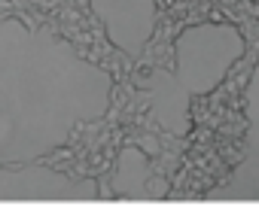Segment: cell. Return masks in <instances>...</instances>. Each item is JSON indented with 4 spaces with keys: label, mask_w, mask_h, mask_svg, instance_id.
Wrapping results in <instances>:
<instances>
[{
    "label": "cell",
    "mask_w": 259,
    "mask_h": 219,
    "mask_svg": "<svg viewBox=\"0 0 259 219\" xmlns=\"http://www.w3.org/2000/svg\"><path fill=\"white\" fill-rule=\"evenodd\" d=\"M150 164H146V156L140 150H134V146H128V150L119 156V168H116V195L119 198H150V192H146V170Z\"/></svg>",
    "instance_id": "cell-5"
},
{
    "label": "cell",
    "mask_w": 259,
    "mask_h": 219,
    "mask_svg": "<svg viewBox=\"0 0 259 219\" xmlns=\"http://www.w3.org/2000/svg\"><path fill=\"white\" fill-rule=\"evenodd\" d=\"M89 6L113 49L128 58H140L146 52L159 22L156 0H89Z\"/></svg>",
    "instance_id": "cell-4"
},
{
    "label": "cell",
    "mask_w": 259,
    "mask_h": 219,
    "mask_svg": "<svg viewBox=\"0 0 259 219\" xmlns=\"http://www.w3.org/2000/svg\"><path fill=\"white\" fill-rule=\"evenodd\" d=\"M92 180H70L46 164L25 162L4 164L0 170V201H98Z\"/></svg>",
    "instance_id": "cell-3"
},
{
    "label": "cell",
    "mask_w": 259,
    "mask_h": 219,
    "mask_svg": "<svg viewBox=\"0 0 259 219\" xmlns=\"http://www.w3.org/2000/svg\"><path fill=\"white\" fill-rule=\"evenodd\" d=\"M113 80L49 28L0 22V164L40 162L104 119Z\"/></svg>",
    "instance_id": "cell-1"
},
{
    "label": "cell",
    "mask_w": 259,
    "mask_h": 219,
    "mask_svg": "<svg viewBox=\"0 0 259 219\" xmlns=\"http://www.w3.org/2000/svg\"><path fill=\"white\" fill-rule=\"evenodd\" d=\"M241 55L244 36L232 24L201 22L183 30L174 43V67L156 70L146 80L150 110L159 128L171 137H186L192 128V100L210 94Z\"/></svg>",
    "instance_id": "cell-2"
}]
</instances>
